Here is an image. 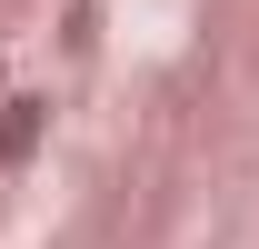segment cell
<instances>
[{"mask_svg": "<svg viewBox=\"0 0 259 249\" xmlns=\"http://www.w3.org/2000/svg\"><path fill=\"white\" fill-rule=\"evenodd\" d=\"M40 130H50V100H0V170H20V159L40 150Z\"/></svg>", "mask_w": 259, "mask_h": 249, "instance_id": "obj_1", "label": "cell"}]
</instances>
